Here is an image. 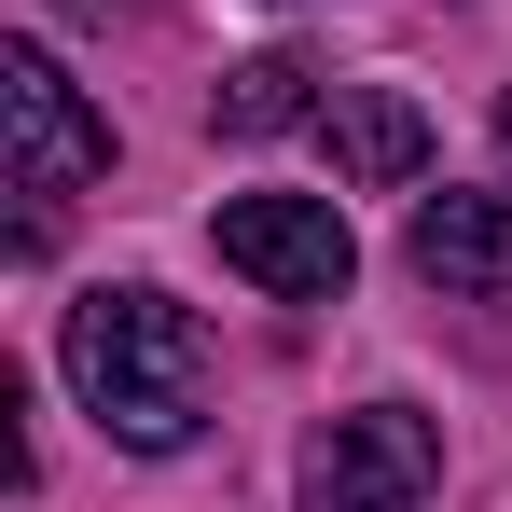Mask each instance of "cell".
<instances>
[{"label": "cell", "mask_w": 512, "mask_h": 512, "mask_svg": "<svg viewBox=\"0 0 512 512\" xmlns=\"http://www.w3.org/2000/svg\"><path fill=\"white\" fill-rule=\"evenodd\" d=\"M208 374L222 360L194 333V305H167V291H84L70 305V388L125 457H180L208 429Z\"/></svg>", "instance_id": "6da1fadb"}, {"label": "cell", "mask_w": 512, "mask_h": 512, "mask_svg": "<svg viewBox=\"0 0 512 512\" xmlns=\"http://www.w3.org/2000/svg\"><path fill=\"white\" fill-rule=\"evenodd\" d=\"M0 125H14V194H28V208H14V250H56V208L111 167V125L84 111V84H70L42 42L0 56Z\"/></svg>", "instance_id": "7a4b0ae2"}, {"label": "cell", "mask_w": 512, "mask_h": 512, "mask_svg": "<svg viewBox=\"0 0 512 512\" xmlns=\"http://www.w3.org/2000/svg\"><path fill=\"white\" fill-rule=\"evenodd\" d=\"M222 263L250 277V291H277V305H333L346 277H360V236H346L333 194H222Z\"/></svg>", "instance_id": "3957f363"}, {"label": "cell", "mask_w": 512, "mask_h": 512, "mask_svg": "<svg viewBox=\"0 0 512 512\" xmlns=\"http://www.w3.org/2000/svg\"><path fill=\"white\" fill-rule=\"evenodd\" d=\"M429 485H443V429L402 402H360L305 443V512H429Z\"/></svg>", "instance_id": "277c9868"}, {"label": "cell", "mask_w": 512, "mask_h": 512, "mask_svg": "<svg viewBox=\"0 0 512 512\" xmlns=\"http://www.w3.org/2000/svg\"><path fill=\"white\" fill-rule=\"evenodd\" d=\"M319 125H333V180H360V194H402L429 167V111L402 84H333Z\"/></svg>", "instance_id": "5b68a950"}, {"label": "cell", "mask_w": 512, "mask_h": 512, "mask_svg": "<svg viewBox=\"0 0 512 512\" xmlns=\"http://www.w3.org/2000/svg\"><path fill=\"white\" fill-rule=\"evenodd\" d=\"M416 277L429 291H512V194H429L416 208Z\"/></svg>", "instance_id": "8992f818"}, {"label": "cell", "mask_w": 512, "mask_h": 512, "mask_svg": "<svg viewBox=\"0 0 512 512\" xmlns=\"http://www.w3.org/2000/svg\"><path fill=\"white\" fill-rule=\"evenodd\" d=\"M319 70H305V56H250V70H222V97H208V125H222V139H277V125H305V111H319Z\"/></svg>", "instance_id": "52a82bcc"}, {"label": "cell", "mask_w": 512, "mask_h": 512, "mask_svg": "<svg viewBox=\"0 0 512 512\" xmlns=\"http://www.w3.org/2000/svg\"><path fill=\"white\" fill-rule=\"evenodd\" d=\"M56 14H84V28H97V14H139V0H56Z\"/></svg>", "instance_id": "ba28073f"}, {"label": "cell", "mask_w": 512, "mask_h": 512, "mask_svg": "<svg viewBox=\"0 0 512 512\" xmlns=\"http://www.w3.org/2000/svg\"><path fill=\"white\" fill-rule=\"evenodd\" d=\"M499 153H512V97H499Z\"/></svg>", "instance_id": "9c48e42d"}]
</instances>
